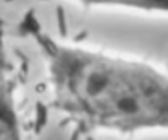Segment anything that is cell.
<instances>
[{"label":"cell","mask_w":168,"mask_h":140,"mask_svg":"<svg viewBox=\"0 0 168 140\" xmlns=\"http://www.w3.org/2000/svg\"><path fill=\"white\" fill-rule=\"evenodd\" d=\"M54 83V105L78 130L168 128V77L146 65L65 59L57 65Z\"/></svg>","instance_id":"obj_1"}]
</instances>
